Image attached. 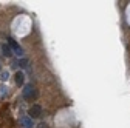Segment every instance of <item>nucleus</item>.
<instances>
[{
  "mask_svg": "<svg viewBox=\"0 0 130 128\" xmlns=\"http://www.w3.org/2000/svg\"><path fill=\"white\" fill-rule=\"evenodd\" d=\"M22 96H23V99H25V100H32V99H36V97H37V91L34 90V87H32L31 83H28V85L23 87Z\"/></svg>",
  "mask_w": 130,
  "mask_h": 128,
  "instance_id": "nucleus-1",
  "label": "nucleus"
},
{
  "mask_svg": "<svg viewBox=\"0 0 130 128\" xmlns=\"http://www.w3.org/2000/svg\"><path fill=\"white\" fill-rule=\"evenodd\" d=\"M8 43H9V48H11V50H12L15 54H17L19 57H22V56H23V50L19 46V43L15 42L14 39H11V37H9V39H8Z\"/></svg>",
  "mask_w": 130,
  "mask_h": 128,
  "instance_id": "nucleus-2",
  "label": "nucleus"
},
{
  "mask_svg": "<svg viewBox=\"0 0 130 128\" xmlns=\"http://www.w3.org/2000/svg\"><path fill=\"white\" fill-rule=\"evenodd\" d=\"M28 114H29L31 119L40 117V116H42V106H40V105H32V106L28 110Z\"/></svg>",
  "mask_w": 130,
  "mask_h": 128,
  "instance_id": "nucleus-3",
  "label": "nucleus"
},
{
  "mask_svg": "<svg viewBox=\"0 0 130 128\" xmlns=\"http://www.w3.org/2000/svg\"><path fill=\"white\" fill-rule=\"evenodd\" d=\"M14 80H15V83H17L19 87H22L23 82H25V74L22 71H17V73H15V76H14Z\"/></svg>",
  "mask_w": 130,
  "mask_h": 128,
  "instance_id": "nucleus-4",
  "label": "nucleus"
},
{
  "mask_svg": "<svg viewBox=\"0 0 130 128\" xmlns=\"http://www.w3.org/2000/svg\"><path fill=\"white\" fill-rule=\"evenodd\" d=\"M20 122H22V125H23L25 128H32V126H34V125H32V119H31L29 116H22Z\"/></svg>",
  "mask_w": 130,
  "mask_h": 128,
  "instance_id": "nucleus-5",
  "label": "nucleus"
},
{
  "mask_svg": "<svg viewBox=\"0 0 130 128\" xmlns=\"http://www.w3.org/2000/svg\"><path fill=\"white\" fill-rule=\"evenodd\" d=\"M2 51H3V54H5L6 57H11V54H12V50L9 48V45H3V46H2Z\"/></svg>",
  "mask_w": 130,
  "mask_h": 128,
  "instance_id": "nucleus-6",
  "label": "nucleus"
},
{
  "mask_svg": "<svg viewBox=\"0 0 130 128\" xmlns=\"http://www.w3.org/2000/svg\"><path fill=\"white\" fill-rule=\"evenodd\" d=\"M17 67H20V68H26V67H28V59L22 57V59L17 62Z\"/></svg>",
  "mask_w": 130,
  "mask_h": 128,
  "instance_id": "nucleus-7",
  "label": "nucleus"
},
{
  "mask_svg": "<svg viewBox=\"0 0 130 128\" xmlns=\"http://www.w3.org/2000/svg\"><path fill=\"white\" fill-rule=\"evenodd\" d=\"M6 93H8V90H6V87H0V97H5L6 96Z\"/></svg>",
  "mask_w": 130,
  "mask_h": 128,
  "instance_id": "nucleus-8",
  "label": "nucleus"
},
{
  "mask_svg": "<svg viewBox=\"0 0 130 128\" xmlns=\"http://www.w3.org/2000/svg\"><path fill=\"white\" fill-rule=\"evenodd\" d=\"M8 77H9V73H8V71H3V73H2V77H0V79H2V82H6Z\"/></svg>",
  "mask_w": 130,
  "mask_h": 128,
  "instance_id": "nucleus-9",
  "label": "nucleus"
},
{
  "mask_svg": "<svg viewBox=\"0 0 130 128\" xmlns=\"http://www.w3.org/2000/svg\"><path fill=\"white\" fill-rule=\"evenodd\" d=\"M36 128H48V125H46L45 122H42V123H39V125H37Z\"/></svg>",
  "mask_w": 130,
  "mask_h": 128,
  "instance_id": "nucleus-10",
  "label": "nucleus"
},
{
  "mask_svg": "<svg viewBox=\"0 0 130 128\" xmlns=\"http://www.w3.org/2000/svg\"><path fill=\"white\" fill-rule=\"evenodd\" d=\"M0 70H2V67H0Z\"/></svg>",
  "mask_w": 130,
  "mask_h": 128,
  "instance_id": "nucleus-11",
  "label": "nucleus"
}]
</instances>
